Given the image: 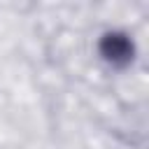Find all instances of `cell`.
<instances>
[{"instance_id": "cell-1", "label": "cell", "mask_w": 149, "mask_h": 149, "mask_svg": "<svg viewBox=\"0 0 149 149\" xmlns=\"http://www.w3.org/2000/svg\"><path fill=\"white\" fill-rule=\"evenodd\" d=\"M98 49H100V56L109 63V65H128L130 61H133V56H135V44H133V40L126 35V33H119V30H109V33H105L102 35V40H100V44H98Z\"/></svg>"}]
</instances>
